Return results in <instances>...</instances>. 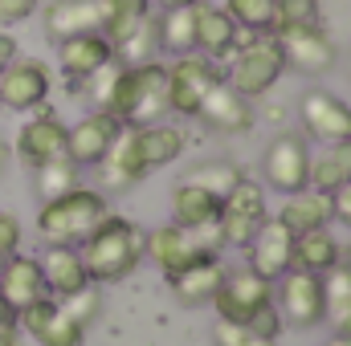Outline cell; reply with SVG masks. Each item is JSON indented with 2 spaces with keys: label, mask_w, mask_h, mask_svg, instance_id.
Masks as SVG:
<instances>
[{
  "label": "cell",
  "mask_w": 351,
  "mask_h": 346,
  "mask_svg": "<svg viewBox=\"0 0 351 346\" xmlns=\"http://www.w3.org/2000/svg\"><path fill=\"white\" fill-rule=\"evenodd\" d=\"M78 253H82V265H86L90 281L106 285V281H123V277H131L139 269V261L147 253V237H143V228L135 220L106 212L102 224L82 241Z\"/></svg>",
  "instance_id": "1"
},
{
  "label": "cell",
  "mask_w": 351,
  "mask_h": 346,
  "mask_svg": "<svg viewBox=\"0 0 351 346\" xmlns=\"http://www.w3.org/2000/svg\"><path fill=\"white\" fill-rule=\"evenodd\" d=\"M110 114L123 127L164 122V114H172V106H168V66H160V62L123 66L114 98H110Z\"/></svg>",
  "instance_id": "2"
},
{
  "label": "cell",
  "mask_w": 351,
  "mask_h": 346,
  "mask_svg": "<svg viewBox=\"0 0 351 346\" xmlns=\"http://www.w3.org/2000/svg\"><path fill=\"white\" fill-rule=\"evenodd\" d=\"M110 212L106 196L94 187H74L58 200H45V208L37 212V232L49 245H82L90 232L102 224V216Z\"/></svg>",
  "instance_id": "3"
},
{
  "label": "cell",
  "mask_w": 351,
  "mask_h": 346,
  "mask_svg": "<svg viewBox=\"0 0 351 346\" xmlns=\"http://www.w3.org/2000/svg\"><path fill=\"white\" fill-rule=\"evenodd\" d=\"M286 74V57L274 33H258L254 41L237 45L233 66H229V86L241 98H262L265 90H274V82Z\"/></svg>",
  "instance_id": "4"
},
{
  "label": "cell",
  "mask_w": 351,
  "mask_h": 346,
  "mask_svg": "<svg viewBox=\"0 0 351 346\" xmlns=\"http://www.w3.org/2000/svg\"><path fill=\"white\" fill-rule=\"evenodd\" d=\"M269 220L265 212V187L254 179H241L225 200H221V216H217V232L221 245H250L254 232Z\"/></svg>",
  "instance_id": "5"
},
{
  "label": "cell",
  "mask_w": 351,
  "mask_h": 346,
  "mask_svg": "<svg viewBox=\"0 0 351 346\" xmlns=\"http://www.w3.org/2000/svg\"><path fill=\"white\" fill-rule=\"evenodd\" d=\"M278 45H282V57H286V70H298V74H327L335 66V41L327 37V29L315 21V25H282L274 29Z\"/></svg>",
  "instance_id": "6"
},
{
  "label": "cell",
  "mask_w": 351,
  "mask_h": 346,
  "mask_svg": "<svg viewBox=\"0 0 351 346\" xmlns=\"http://www.w3.org/2000/svg\"><path fill=\"white\" fill-rule=\"evenodd\" d=\"M213 306H217V314H221L225 322H241V326H245L258 310L274 306V281H265L262 273H254L250 265L237 269V273H225V281H221Z\"/></svg>",
  "instance_id": "7"
},
{
  "label": "cell",
  "mask_w": 351,
  "mask_h": 346,
  "mask_svg": "<svg viewBox=\"0 0 351 346\" xmlns=\"http://www.w3.org/2000/svg\"><path fill=\"white\" fill-rule=\"evenodd\" d=\"M262 172L265 183L282 196H294V191H306L311 187V151H306V139L302 135H278L262 155Z\"/></svg>",
  "instance_id": "8"
},
{
  "label": "cell",
  "mask_w": 351,
  "mask_h": 346,
  "mask_svg": "<svg viewBox=\"0 0 351 346\" xmlns=\"http://www.w3.org/2000/svg\"><path fill=\"white\" fill-rule=\"evenodd\" d=\"M221 82L217 66L208 57H196V53H184L168 66V106L184 118H196L204 94Z\"/></svg>",
  "instance_id": "9"
},
{
  "label": "cell",
  "mask_w": 351,
  "mask_h": 346,
  "mask_svg": "<svg viewBox=\"0 0 351 346\" xmlns=\"http://www.w3.org/2000/svg\"><path fill=\"white\" fill-rule=\"evenodd\" d=\"M282 289H278V314L282 322H294V326H319L327 318V297H323V277L319 273H306V269H290L278 277Z\"/></svg>",
  "instance_id": "10"
},
{
  "label": "cell",
  "mask_w": 351,
  "mask_h": 346,
  "mask_svg": "<svg viewBox=\"0 0 351 346\" xmlns=\"http://www.w3.org/2000/svg\"><path fill=\"white\" fill-rule=\"evenodd\" d=\"M208 253H217V241H208L200 232H184L176 224H160L156 232H147V257L164 269V277L188 269L192 261L208 257Z\"/></svg>",
  "instance_id": "11"
},
{
  "label": "cell",
  "mask_w": 351,
  "mask_h": 346,
  "mask_svg": "<svg viewBox=\"0 0 351 346\" xmlns=\"http://www.w3.org/2000/svg\"><path fill=\"white\" fill-rule=\"evenodd\" d=\"M49 70L45 62H33V57H16L4 74H0V106L4 110H37L45 98H49Z\"/></svg>",
  "instance_id": "12"
},
{
  "label": "cell",
  "mask_w": 351,
  "mask_h": 346,
  "mask_svg": "<svg viewBox=\"0 0 351 346\" xmlns=\"http://www.w3.org/2000/svg\"><path fill=\"white\" fill-rule=\"evenodd\" d=\"M66 143H70V127H66L58 114L41 110V114H33V118L21 127V135H16V155H21L29 168H41V163H49V159H62V155H66Z\"/></svg>",
  "instance_id": "13"
},
{
  "label": "cell",
  "mask_w": 351,
  "mask_h": 346,
  "mask_svg": "<svg viewBox=\"0 0 351 346\" xmlns=\"http://www.w3.org/2000/svg\"><path fill=\"white\" fill-rule=\"evenodd\" d=\"M298 106H302L306 131H311L315 139H323L327 147L351 139V106L339 94H331V90H306Z\"/></svg>",
  "instance_id": "14"
},
{
  "label": "cell",
  "mask_w": 351,
  "mask_h": 346,
  "mask_svg": "<svg viewBox=\"0 0 351 346\" xmlns=\"http://www.w3.org/2000/svg\"><path fill=\"white\" fill-rule=\"evenodd\" d=\"M16 322H21L41 346H82L86 343V326H78V322H74L58 302H49V297H41V302H33L29 310H21Z\"/></svg>",
  "instance_id": "15"
},
{
  "label": "cell",
  "mask_w": 351,
  "mask_h": 346,
  "mask_svg": "<svg viewBox=\"0 0 351 346\" xmlns=\"http://www.w3.org/2000/svg\"><path fill=\"white\" fill-rule=\"evenodd\" d=\"M245 249H250V269L262 273L265 281H278L282 273L294 269V232H290L278 216L265 220Z\"/></svg>",
  "instance_id": "16"
},
{
  "label": "cell",
  "mask_w": 351,
  "mask_h": 346,
  "mask_svg": "<svg viewBox=\"0 0 351 346\" xmlns=\"http://www.w3.org/2000/svg\"><path fill=\"white\" fill-rule=\"evenodd\" d=\"M196 118L204 127L221 131V135H245L254 127V106H250V98H241L229 82H217V86L204 94Z\"/></svg>",
  "instance_id": "17"
},
{
  "label": "cell",
  "mask_w": 351,
  "mask_h": 346,
  "mask_svg": "<svg viewBox=\"0 0 351 346\" xmlns=\"http://www.w3.org/2000/svg\"><path fill=\"white\" fill-rule=\"evenodd\" d=\"M119 131H123V122H119L114 114L94 110V114H86V118L78 122V127H70L66 155H70L78 168H94V163H102V155L110 151V143L119 139Z\"/></svg>",
  "instance_id": "18"
},
{
  "label": "cell",
  "mask_w": 351,
  "mask_h": 346,
  "mask_svg": "<svg viewBox=\"0 0 351 346\" xmlns=\"http://www.w3.org/2000/svg\"><path fill=\"white\" fill-rule=\"evenodd\" d=\"M225 273H229L225 261L217 257V253H208V257L192 261V265L180 269V273H168V285H172V293H176L180 306H208V302L217 297Z\"/></svg>",
  "instance_id": "19"
},
{
  "label": "cell",
  "mask_w": 351,
  "mask_h": 346,
  "mask_svg": "<svg viewBox=\"0 0 351 346\" xmlns=\"http://www.w3.org/2000/svg\"><path fill=\"white\" fill-rule=\"evenodd\" d=\"M241 45V29L237 21L225 12V8H213V4H196V53L208 57V62H221V57H233Z\"/></svg>",
  "instance_id": "20"
},
{
  "label": "cell",
  "mask_w": 351,
  "mask_h": 346,
  "mask_svg": "<svg viewBox=\"0 0 351 346\" xmlns=\"http://www.w3.org/2000/svg\"><path fill=\"white\" fill-rule=\"evenodd\" d=\"M102 183L110 187V191H127V187H135V183H143L147 179V163H143V155H139V139H135V127H123L119 131V139L110 143V151L102 155Z\"/></svg>",
  "instance_id": "21"
},
{
  "label": "cell",
  "mask_w": 351,
  "mask_h": 346,
  "mask_svg": "<svg viewBox=\"0 0 351 346\" xmlns=\"http://www.w3.org/2000/svg\"><path fill=\"white\" fill-rule=\"evenodd\" d=\"M0 297H4L16 314H21V310H29L33 302L49 297L45 277H41V261L12 253V257L0 265Z\"/></svg>",
  "instance_id": "22"
},
{
  "label": "cell",
  "mask_w": 351,
  "mask_h": 346,
  "mask_svg": "<svg viewBox=\"0 0 351 346\" xmlns=\"http://www.w3.org/2000/svg\"><path fill=\"white\" fill-rule=\"evenodd\" d=\"M106 62H114V49L102 33H78V37L58 41V66L70 82H86Z\"/></svg>",
  "instance_id": "23"
},
{
  "label": "cell",
  "mask_w": 351,
  "mask_h": 346,
  "mask_svg": "<svg viewBox=\"0 0 351 346\" xmlns=\"http://www.w3.org/2000/svg\"><path fill=\"white\" fill-rule=\"evenodd\" d=\"M102 29V0H49L45 4V37L66 41L78 33Z\"/></svg>",
  "instance_id": "24"
},
{
  "label": "cell",
  "mask_w": 351,
  "mask_h": 346,
  "mask_svg": "<svg viewBox=\"0 0 351 346\" xmlns=\"http://www.w3.org/2000/svg\"><path fill=\"white\" fill-rule=\"evenodd\" d=\"M217 216H221V200L208 196L204 187H196L192 179L176 183L172 187V224L184 232H208L217 228Z\"/></svg>",
  "instance_id": "25"
},
{
  "label": "cell",
  "mask_w": 351,
  "mask_h": 346,
  "mask_svg": "<svg viewBox=\"0 0 351 346\" xmlns=\"http://www.w3.org/2000/svg\"><path fill=\"white\" fill-rule=\"evenodd\" d=\"M41 277H45V289L58 293V297L94 285L90 273H86V265H82V253H78L74 245H49L45 257H41Z\"/></svg>",
  "instance_id": "26"
},
{
  "label": "cell",
  "mask_w": 351,
  "mask_h": 346,
  "mask_svg": "<svg viewBox=\"0 0 351 346\" xmlns=\"http://www.w3.org/2000/svg\"><path fill=\"white\" fill-rule=\"evenodd\" d=\"M278 220H282L294 237L315 232V228H327V224H331V196H323V191H315V187L294 191V196L282 204Z\"/></svg>",
  "instance_id": "27"
},
{
  "label": "cell",
  "mask_w": 351,
  "mask_h": 346,
  "mask_svg": "<svg viewBox=\"0 0 351 346\" xmlns=\"http://www.w3.org/2000/svg\"><path fill=\"white\" fill-rule=\"evenodd\" d=\"M135 139H139V155L147 163V172L156 168H168L184 155V131L168 127V122H152V127H135Z\"/></svg>",
  "instance_id": "28"
},
{
  "label": "cell",
  "mask_w": 351,
  "mask_h": 346,
  "mask_svg": "<svg viewBox=\"0 0 351 346\" xmlns=\"http://www.w3.org/2000/svg\"><path fill=\"white\" fill-rule=\"evenodd\" d=\"M156 41L164 53H196V4L192 8H164L156 16Z\"/></svg>",
  "instance_id": "29"
},
{
  "label": "cell",
  "mask_w": 351,
  "mask_h": 346,
  "mask_svg": "<svg viewBox=\"0 0 351 346\" xmlns=\"http://www.w3.org/2000/svg\"><path fill=\"white\" fill-rule=\"evenodd\" d=\"M152 16V0H102V37L110 41V49H119L143 21Z\"/></svg>",
  "instance_id": "30"
},
{
  "label": "cell",
  "mask_w": 351,
  "mask_h": 346,
  "mask_svg": "<svg viewBox=\"0 0 351 346\" xmlns=\"http://www.w3.org/2000/svg\"><path fill=\"white\" fill-rule=\"evenodd\" d=\"M339 265V241L327 232V228H315V232H302L294 237V269H306V273H327Z\"/></svg>",
  "instance_id": "31"
},
{
  "label": "cell",
  "mask_w": 351,
  "mask_h": 346,
  "mask_svg": "<svg viewBox=\"0 0 351 346\" xmlns=\"http://www.w3.org/2000/svg\"><path fill=\"white\" fill-rule=\"evenodd\" d=\"M343 179H351V139L343 143H331L319 159H311V187L331 196Z\"/></svg>",
  "instance_id": "32"
},
{
  "label": "cell",
  "mask_w": 351,
  "mask_h": 346,
  "mask_svg": "<svg viewBox=\"0 0 351 346\" xmlns=\"http://www.w3.org/2000/svg\"><path fill=\"white\" fill-rule=\"evenodd\" d=\"M78 175H82L78 163L70 155H62V159H49V163L33 168V183H37V196L41 200H58V196H66V191L78 187Z\"/></svg>",
  "instance_id": "33"
},
{
  "label": "cell",
  "mask_w": 351,
  "mask_h": 346,
  "mask_svg": "<svg viewBox=\"0 0 351 346\" xmlns=\"http://www.w3.org/2000/svg\"><path fill=\"white\" fill-rule=\"evenodd\" d=\"M225 12L237 21V29H250V33L278 29V0H225Z\"/></svg>",
  "instance_id": "34"
},
{
  "label": "cell",
  "mask_w": 351,
  "mask_h": 346,
  "mask_svg": "<svg viewBox=\"0 0 351 346\" xmlns=\"http://www.w3.org/2000/svg\"><path fill=\"white\" fill-rule=\"evenodd\" d=\"M188 179H192L196 187H204L208 196L225 200V196H229V191L245 179V175H241V168H237V163H229V159H213V163H200V168L188 175Z\"/></svg>",
  "instance_id": "35"
},
{
  "label": "cell",
  "mask_w": 351,
  "mask_h": 346,
  "mask_svg": "<svg viewBox=\"0 0 351 346\" xmlns=\"http://www.w3.org/2000/svg\"><path fill=\"white\" fill-rule=\"evenodd\" d=\"M119 74H123V66L119 62H106L98 74H90V102H94V110H102V114H110V98H114V86H119Z\"/></svg>",
  "instance_id": "36"
},
{
  "label": "cell",
  "mask_w": 351,
  "mask_h": 346,
  "mask_svg": "<svg viewBox=\"0 0 351 346\" xmlns=\"http://www.w3.org/2000/svg\"><path fill=\"white\" fill-rule=\"evenodd\" d=\"M213 343L217 346H278L274 338H262V334H254L250 326H241V322H225V318H217V326H213Z\"/></svg>",
  "instance_id": "37"
},
{
  "label": "cell",
  "mask_w": 351,
  "mask_h": 346,
  "mask_svg": "<svg viewBox=\"0 0 351 346\" xmlns=\"http://www.w3.org/2000/svg\"><path fill=\"white\" fill-rule=\"evenodd\" d=\"M58 306H62V310H66L78 326H90V318L98 314V289H94V285H86V289H78V293H66Z\"/></svg>",
  "instance_id": "38"
},
{
  "label": "cell",
  "mask_w": 351,
  "mask_h": 346,
  "mask_svg": "<svg viewBox=\"0 0 351 346\" xmlns=\"http://www.w3.org/2000/svg\"><path fill=\"white\" fill-rule=\"evenodd\" d=\"M319 0H278V29L282 25H315Z\"/></svg>",
  "instance_id": "39"
},
{
  "label": "cell",
  "mask_w": 351,
  "mask_h": 346,
  "mask_svg": "<svg viewBox=\"0 0 351 346\" xmlns=\"http://www.w3.org/2000/svg\"><path fill=\"white\" fill-rule=\"evenodd\" d=\"M245 326H250L254 334H262V338H274V343H278V334H282V314H278L274 306H265V310H258Z\"/></svg>",
  "instance_id": "40"
},
{
  "label": "cell",
  "mask_w": 351,
  "mask_h": 346,
  "mask_svg": "<svg viewBox=\"0 0 351 346\" xmlns=\"http://www.w3.org/2000/svg\"><path fill=\"white\" fill-rule=\"evenodd\" d=\"M37 8H41V0H0V29L16 25V21H29Z\"/></svg>",
  "instance_id": "41"
},
{
  "label": "cell",
  "mask_w": 351,
  "mask_h": 346,
  "mask_svg": "<svg viewBox=\"0 0 351 346\" xmlns=\"http://www.w3.org/2000/svg\"><path fill=\"white\" fill-rule=\"evenodd\" d=\"M16 245H21V224H16V216L0 212V265L16 253Z\"/></svg>",
  "instance_id": "42"
},
{
  "label": "cell",
  "mask_w": 351,
  "mask_h": 346,
  "mask_svg": "<svg viewBox=\"0 0 351 346\" xmlns=\"http://www.w3.org/2000/svg\"><path fill=\"white\" fill-rule=\"evenodd\" d=\"M21 343V322H16V310L0 297V346H16Z\"/></svg>",
  "instance_id": "43"
},
{
  "label": "cell",
  "mask_w": 351,
  "mask_h": 346,
  "mask_svg": "<svg viewBox=\"0 0 351 346\" xmlns=\"http://www.w3.org/2000/svg\"><path fill=\"white\" fill-rule=\"evenodd\" d=\"M331 216H339L343 224H351V179H343V183L331 191Z\"/></svg>",
  "instance_id": "44"
},
{
  "label": "cell",
  "mask_w": 351,
  "mask_h": 346,
  "mask_svg": "<svg viewBox=\"0 0 351 346\" xmlns=\"http://www.w3.org/2000/svg\"><path fill=\"white\" fill-rule=\"evenodd\" d=\"M327 318L335 322V338H348V343H351V297H348V302H339V306H331V310H327Z\"/></svg>",
  "instance_id": "45"
},
{
  "label": "cell",
  "mask_w": 351,
  "mask_h": 346,
  "mask_svg": "<svg viewBox=\"0 0 351 346\" xmlns=\"http://www.w3.org/2000/svg\"><path fill=\"white\" fill-rule=\"evenodd\" d=\"M16 62V37H8V33H0V74L8 70Z\"/></svg>",
  "instance_id": "46"
},
{
  "label": "cell",
  "mask_w": 351,
  "mask_h": 346,
  "mask_svg": "<svg viewBox=\"0 0 351 346\" xmlns=\"http://www.w3.org/2000/svg\"><path fill=\"white\" fill-rule=\"evenodd\" d=\"M164 8H192V4H200V0H160Z\"/></svg>",
  "instance_id": "47"
},
{
  "label": "cell",
  "mask_w": 351,
  "mask_h": 346,
  "mask_svg": "<svg viewBox=\"0 0 351 346\" xmlns=\"http://www.w3.org/2000/svg\"><path fill=\"white\" fill-rule=\"evenodd\" d=\"M4 159H8V147L0 143V172H4Z\"/></svg>",
  "instance_id": "48"
},
{
  "label": "cell",
  "mask_w": 351,
  "mask_h": 346,
  "mask_svg": "<svg viewBox=\"0 0 351 346\" xmlns=\"http://www.w3.org/2000/svg\"><path fill=\"white\" fill-rule=\"evenodd\" d=\"M331 346H351V343H348V338H335V343H331Z\"/></svg>",
  "instance_id": "49"
},
{
  "label": "cell",
  "mask_w": 351,
  "mask_h": 346,
  "mask_svg": "<svg viewBox=\"0 0 351 346\" xmlns=\"http://www.w3.org/2000/svg\"><path fill=\"white\" fill-rule=\"evenodd\" d=\"M348 265H351V261H348Z\"/></svg>",
  "instance_id": "50"
}]
</instances>
